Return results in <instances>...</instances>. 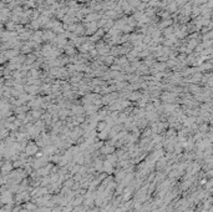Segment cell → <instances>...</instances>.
Segmentation results:
<instances>
[{
    "instance_id": "1",
    "label": "cell",
    "mask_w": 213,
    "mask_h": 212,
    "mask_svg": "<svg viewBox=\"0 0 213 212\" xmlns=\"http://www.w3.org/2000/svg\"><path fill=\"white\" fill-rule=\"evenodd\" d=\"M40 91V87L38 85H24V92H26L31 96H34L35 94H38Z\"/></svg>"
},
{
    "instance_id": "2",
    "label": "cell",
    "mask_w": 213,
    "mask_h": 212,
    "mask_svg": "<svg viewBox=\"0 0 213 212\" xmlns=\"http://www.w3.org/2000/svg\"><path fill=\"white\" fill-rule=\"evenodd\" d=\"M101 16L97 13H90L89 15H86V18L84 19L85 23H92V21H97Z\"/></svg>"
},
{
    "instance_id": "3",
    "label": "cell",
    "mask_w": 213,
    "mask_h": 212,
    "mask_svg": "<svg viewBox=\"0 0 213 212\" xmlns=\"http://www.w3.org/2000/svg\"><path fill=\"white\" fill-rule=\"evenodd\" d=\"M71 112H72V114H75V115L85 114V111H84V106H79V105L72 106V107H71Z\"/></svg>"
},
{
    "instance_id": "4",
    "label": "cell",
    "mask_w": 213,
    "mask_h": 212,
    "mask_svg": "<svg viewBox=\"0 0 213 212\" xmlns=\"http://www.w3.org/2000/svg\"><path fill=\"white\" fill-rule=\"evenodd\" d=\"M141 97V94L137 91H133L131 94H128V101H137V100Z\"/></svg>"
},
{
    "instance_id": "5",
    "label": "cell",
    "mask_w": 213,
    "mask_h": 212,
    "mask_svg": "<svg viewBox=\"0 0 213 212\" xmlns=\"http://www.w3.org/2000/svg\"><path fill=\"white\" fill-rule=\"evenodd\" d=\"M171 24H172V20H171V19L163 20L162 23L160 24V29H165V28H167V26H168V25H171Z\"/></svg>"
},
{
    "instance_id": "6",
    "label": "cell",
    "mask_w": 213,
    "mask_h": 212,
    "mask_svg": "<svg viewBox=\"0 0 213 212\" xmlns=\"http://www.w3.org/2000/svg\"><path fill=\"white\" fill-rule=\"evenodd\" d=\"M16 29V24L13 23V21H10V23H6V31H13Z\"/></svg>"
},
{
    "instance_id": "7",
    "label": "cell",
    "mask_w": 213,
    "mask_h": 212,
    "mask_svg": "<svg viewBox=\"0 0 213 212\" xmlns=\"http://www.w3.org/2000/svg\"><path fill=\"white\" fill-rule=\"evenodd\" d=\"M189 91L191 92H194V94L196 92H199L201 91V87H198L197 85H191V86H189Z\"/></svg>"
}]
</instances>
